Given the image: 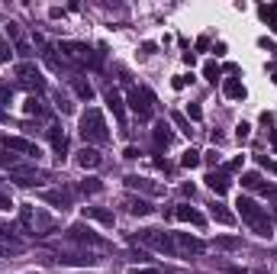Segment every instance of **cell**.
I'll return each instance as SVG.
<instances>
[{
    "instance_id": "cell-1",
    "label": "cell",
    "mask_w": 277,
    "mask_h": 274,
    "mask_svg": "<svg viewBox=\"0 0 277 274\" xmlns=\"http://www.w3.org/2000/svg\"><path fill=\"white\" fill-rule=\"evenodd\" d=\"M235 207H238V216H242V223H245L255 235H261V239H271V235H274V223H271V216H268V210L258 207L251 197H238Z\"/></svg>"
},
{
    "instance_id": "cell-2",
    "label": "cell",
    "mask_w": 277,
    "mask_h": 274,
    "mask_svg": "<svg viewBox=\"0 0 277 274\" xmlns=\"http://www.w3.org/2000/svg\"><path fill=\"white\" fill-rule=\"evenodd\" d=\"M81 139L87 142V145H106L110 142V133H106V120L97 106H87V110L81 113Z\"/></svg>"
},
{
    "instance_id": "cell-3",
    "label": "cell",
    "mask_w": 277,
    "mask_h": 274,
    "mask_svg": "<svg viewBox=\"0 0 277 274\" xmlns=\"http://www.w3.org/2000/svg\"><path fill=\"white\" fill-rule=\"evenodd\" d=\"M55 52H62V58L65 62H71V65H94V68H100V58H103V45H100V52L94 55L90 52V45H84V42H71V39H65V42H58L55 45Z\"/></svg>"
},
{
    "instance_id": "cell-4",
    "label": "cell",
    "mask_w": 277,
    "mask_h": 274,
    "mask_svg": "<svg viewBox=\"0 0 277 274\" xmlns=\"http://www.w3.org/2000/svg\"><path fill=\"white\" fill-rule=\"evenodd\" d=\"M132 242H142V245L155 248V252H164V255H177L174 232H164V229H142L132 235Z\"/></svg>"
},
{
    "instance_id": "cell-5",
    "label": "cell",
    "mask_w": 277,
    "mask_h": 274,
    "mask_svg": "<svg viewBox=\"0 0 277 274\" xmlns=\"http://www.w3.org/2000/svg\"><path fill=\"white\" fill-rule=\"evenodd\" d=\"M126 103H129V110L136 113L142 123H149V120H152V113H155V94H152L149 87H129Z\"/></svg>"
},
{
    "instance_id": "cell-6",
    "label": "cell",
    "mask_w": 277,
    "mask_h": 274,
    "mask_svg": "<svg viewBox=\"0 0 277 274\" xmlns=\"http://www.w3.org/2000/svg\"><path fill=\"white\" fill-rule=\"evenodd\" d=\"M68 242H78V245H94V248H106V242L100 239L97 232L90 229L87 223H75V226H68Z\"/></svg>"
},
{
    "instance_id": "cell-7",
    "label": "cell",
    "mask_w": 277,
    "mask_h": 274,
    "mask_svg": "<svg viewBox=\"0 0 277 274\" xmlns=\"http://www.w3.org/2000/svg\"><path fill=\"white\" fill-rule=\"evenodd\" d=\"M10 181L20 184V187H32V184L45 181V171H39L35 165H13V168H10Z\"/></svg>"
},
{
    "instance_id": "cell-8",
    "label": "cell",
    "mask_w": 277,
    "mask_h": 274,
    "mask_svg": "<svg viewBox=\"0 0 277 274\" xmlns=\"http://www.w3.org/2000/svg\"><path fill=\"white\" fill-rule=\"evenodd\" d=\"M16 78L23 81V87H26V90H35V94L45 90V78L39 75V68H35V65H26V62L16 65Z\"/></svg>"
},
{
    "instance_id": "cell-9",
    "label": "cell",
    "mask_w": 277,
    "mask_h": 274,
    "mask_svg": "<svg viewBox=\"0 0 277 274\" xmlns=\"http://www.w3.org/2000/svg\"><path fill=\"white\" fill-rule=\"evenodd\" d=\"M0 145H4L7 152H20V155H32V158H39V145L35 142H29V139H23V136H4L0 139Z\"/></svg>"
},
{
    "instance_id": "cell-10",
    "label": "cell",
    "mask_w": 277,
    "mask_h": 274,
    "mask_svg": "<svg viewBox=\"0 0 277 274\" xmlns=\"http://www.w3.org/2000/svg\"><path fill=\"white\" fill-rule=\"evenodd\" d=\"M174 245H177V255L184 252V255H200L203 248H207V242L197 239V235H190V232H174Z\"/></svg>"
},
{
    "instance_id": "cell-11",
    "label": "cell",
    "mask_w": 277,
    "mask_h": 274,
    "mask_svg": "<svg viewBox=\"0 0 277 274\" xmlns=\"http://www.w3.org/2000/svg\"><path fill=\"white\" fill-rule=\"evenodd\" d=\"M171 216L174 220H180V223H190V226H207V216H203V213L197 210V207H190V204H177L174 210H171Z\"/></svg>"
},
{
    "instance_id": "cell-12",
    "label": "cell",
    "mask_w": 277,
    "mask_h": 274,
    "mask_svg": "<svg viewBox=\"0 0 277 274\" xmlns=\"http://www.w3.org/2000/svg\"><path fill=\"white\" fill-rule=\"evenodd\" d=\"M123 181H126L129 190H142V194H152V197H161V194H164V187H161V184L149 181V177H139V174H126Z\"/></svg>"
},
{
    "instance_id": "cell-13",
    "label": "cell",
    "mask_w": 277,
    "mask_h": 274,
    "mask_svg": "<svg viewBox=\"0 0 277 274\" xmlns=\"http://www.w3.org/2000/svg\"><path fill=\"white\" fill-rule=\"evenodd\" d=\"M106 106L113 110V116H116V123H119V129L126 133V103H123V97H119V90H106Z\"/></svg>"
},
{
    "instance_id": "cell-14",
    "label": "cell",
    "mask_w": 277,
    "mask_h": 274,
    "mask_svg": "<svg viewBox=\"0 0 277 274\" xmlns=\"http://www.w3.org/2000/svg\"><path fill=\"white\" fill-rule=\"evenodd\" d=\"M81 216H84V223L94 220V223H100V226H113V223H116L113 210H106V207H84V210H81Z\"/></svg>"
},
{
    "instance_id": "cell-15",
    "label": "cell",
    "mask_w": 277,
    "mask_h": 274,
    "mask_svg": "<svg viewBox=\"0 0 277 274\" xmlns=\"http://www.w3.org/2000/svg\"><path fill=\"white\" fill-rule=\"evenodd\" d=\"M207 187L213 190V194H216V197H223V194H226V190H229V187H232V181H229V174H226L223 168H219V171H216V168H213V171L207 174Z\"/></svg>"
},
{
    "instance_id": "cell-16",
    "label": "cell",
    "mask_w": 277,
    "mask_h": 274,
    "mask_svg": "<svg viewBox=\"0 0 277 274\" xmlns=\"http://www.w3.org/2000/svg\"><path fill=\"white\" fill-rule=\"evenodd\" d=\"M55 261H62V265H84V268H90L97 258H94L90 252H62V248H58V258Z\"/></svg>"
},
{
    "instance_id": "cell-17",
    "label": "cell",
    "mask_w": 277,
    "mask_h": 274,
    "mask_svg": "<svg viewBox=\"0 0 277 274\" xmlns=\"http://www.w3.org/2000/svg\"><path fill=\"white\" fill-rule=\"evenodd\" d=\"M45 204H52L55 210H68L71 207V190H42L39 194Z\"/></svg>"
},
{
    "instance_id": "cell-18",
    "label": "cell",
    "mask_w": 277,
    "mask_h": 274,
    "mask_svg": "<svg viewBox=\"0 0 277 274\" xmlns=\"http://www.w3.org/2000/svg\"><path fill=\"white\" fill-rule=\"evenodd\" d=\"M75 161L81 165V168H100V161H103V158H100V152L94 149V145H84V149L75 155Z\"/></svg>"
},
{
    "instance_id": "cell-19",
    "label": "cell",
    "mask_w": 277,
    "mask_h": 274,
    "mask_svg": "<svg viewBox=\"0 0 277 274\" xmlns=\"http://www.w3.org/2000/svg\"><path fill=\"white\" fill-rule=\"evenodd\" d=\"M32 232H35V235H49V232H55V220L49 216V213H42L39 207H35V216H32Z\"/></svg>"
},
{
    "instance_id": "cell-20",
    "label": "cell",
    "mask_w": 277,
    "mask_h": 274,
    "mask_svg": "<svg viewBox=\"0 0 277 274\" xmlns=\"http://www.w3.org/2000/svg\"><path fill=\"white\" fill-rule=\"evenodd\" d=\"M32 216H35V207L23 204V207H20V220H16V229H20L23 235H35V232H32Z\"/></svg>"
},
{
    "instance_id": "cell-21",
    "label": "cell",
    "mask_w": 277,
    "mask_h": 274,
    "mask_svg": "<svg viewBox=\"0 0 277 274\" xmlns=\"http://www.w3.org/2000/svg\"><path fill=\"white\" fill-rule=\"evenodd\" d=\"M152 139H155V149H168V145H171V126H168L164 120H161V123H155Z\"/></svg>"
},
{
    "instance_id": "cell-22",
    "label": "cell",
    "mask_w": 277,
    "mask_h": 274,
    "mask_svg": "<svg viewBox=\"0 0 277 274\" xmlns=\"http://www.w3.org/2000/svg\"><path fill=\"white\" fill-rule=\"evenodd\" d=\"M49 139H52L55 155H58V158H65V155H68V139H65V133H62L58 126H49Z\"/></svg>"
},
{
    "instance_id": "cell-23",
    "label": "cell",
    "mask_w": 277,
    "mask_h": 274,
    "mask_svg": "<svg viewBox=\"0 0 277 274\" xmlns=\"http://www.w3.org/2000/svg\"><path fill=\"white\" fill-rule=\"evenodd\" d=\"M123 207L132 213V216H149V213H152V207H149L142 197H126V200H123Z\"/></svg>"
},
{
    "instance_id": "cell-24",
    "label": "cell",
    "mask_w": 277,
    "mask_h": 274,
    "mask_svg": "<svg viewBox=\"0 0 277 274\" xmlns=\"http://www.w3.org/2000/svg\"><path fill=\"white\" fill-rule=\"evenodd\" d=\"M71 90H75L84 103L94 100V87H90V81H84V78H71Z\"/></svg>"
},
{
    "instance_id": "cell-25",
    "label": "cell",
    "mask_w": 277,
    "mask_h": 274,
    "mask_svg": "<svg viewBox=\"0 0 277 274\" xmlns=\"http://www.w3.org/2000/svg\"><path fill=\"white\" fill-rule=\"evenodd\" d=\"M210 216H213L216 223H223V226H232V223H235V213H229L223 204H216V200L210 204Z\"/></svg>"
},
{
    "instance_id": "cell-26",
    "label": "cell",
    "mask_w": 277,
    "mask_h": 274,
    "mask_svg": "<svg viewBox=\"0 0 277 274\" xmlns=\"http://www.w3.org/2000/svg\"><path fill=\"white\" fill-rule=\"evenodd\" d=\"M223 94H226L229 100H242V97H245V84H242L238 78H229L226 84H223Z\"/></svg>"
},
{
    "instance_id": "cell-27",
    "label": "cell",
    "mask_w": 277,
    "mask_h": 274,
    "mask_svg": "<svg viewBox=\"0 0 277 274\" xmlns=\"http://www.w3.org/2000/svg\"><path fill=\"white\" fill-rule=\"evenodd\" d=\"M216 248L235 252V248H242V239H235V235H219V239H216Z\"/></svg>"
},
{
    "instance_id": "cell-28",
    "label": "cell",
    "mask_w": 277,
    "mask_h": 274,
    "mask_svg": "<svg viewBox=\"0 0 277 274\" xmlns=\"http://www.w3.org/2000/svg\"><path fill=\"white\" fill-rule=\"evenodd\" d=\"M203 78H207L210 84H216V81L223 78V68L216 65V62H207V65H203Z\"/></svg>"
},
{
    "instance_id": "cell-29",
    "label": "cell",
    "mask_w": 277,
    "mask_h": 274,
    "mask_svg": "<svg viewBox=\"0 0 277 274\" xmlns=\"http://www.w3.org/2000/svg\"><path fill=\"white\" fill-rule=\"evenodd\" d=\"M23 110H26L29 116H42V113H45V106H42V100H39V97H26Z\"/></svg>"
},
{
    "instance_id": "cell-30",
    "label": "cell",
    "mask_w": 277,
    "mask_h": 274,
    "mask_svg": "<svg viewBox=\"0 0 277 274\" xmlns=\"http://www.w3.org/2000/svg\"><path fill=\"white\" fill-rule=\"evenodd\" d=\"M200 161H203V158H200V152H197V149H187L184 155H180V165H184V168H197Z\"/></svg>"
},
{
    "instance_id": "cell-31",
    "label": "cell",
    "mask_w": 277,
    "mask_h": 274,
    "mask_svg": "<svg viewBox=\"0 0 277 274\" xmlns=\"http://www.w3.org/2000/svg\"><path fill=\"white\" fill-rule=\"evenodd\" d=\"M78 190H81V194H100L103 184L97 181V177H87V181H81V184H78Z\"/></svg>"
},
{
    "instance_id": "cell-32",
    "label": "cell",
    "mask_w": 277,
    "mask_h": 274,
    "mask_svg": "<svg viewBox=\"0 0 277 274\" xmlns=\"http://www.w3.org/2000/svg\"><path fill=\"white\" fill-rule=\"evenodd\" d=\"M171 123H174V126H177V129H180V133H184V136H190V133H194V129H190V120H187L184 113H177V110L171 113Z\"/></svg>"
},
{
    "instance_id": "cell-33",
    "label": "cell",
    "mask_w": 277,
    "mask_h": 274,
    "mask_svg": "<svg viewBox=\"0 0 277 274\" xmlns=\"http://www.w3.org/2000/svg\"><path fill=\"white\" fill-rule=\"evenodd\" d=\"M55 106H58L62 113H71V110H75V103H71V97H68V94H62V90H55Z\"/></svg>"
},
{
    "instance_id": "cell-34",
    "label": "cell",
    "mask_w": 277,
    "mask_h": 274,
    "mask_svg": "<svg viewBox=\"0 0 277 274\" xmlns=\"http://www.w3.org/2000/svg\"><path fill=\"white\" fill-rule=\"evenodd\" d=\"M264 181H261V174H255V171H248V174H242V187H248V190H258Z\"/></svg>"
},
{
    "instance_id": "cell-35",
    "label": "cell",
    "mask_w": 277,
    "mask_h": 274,
    "mask_svg": "<svg viewBox=\"0 0 277 274\" xmlns=\"http://www.w3.org/2000/svg\"><path fill=\"white\" fill-rule=\"evenodd\" d=\"M187 120H194V123H200L203 120V110H200V103H187Z\"/></svg>"
},
{
    "instance_id": "cell-36",
    "label": "cell",
    "mask_w": 277,
    "mask_h": 274,
    "mask_svg": "<svg viewBox=\"0 0 277 274\" xmlns=\"http://www.w3.org/2000/svg\"><path fill=\"white\" fill-rule=\"evenodd\" d=\"M190 81H194L190 75H174V78H171V87H174V90H184V87L190 84Z\"/></svg>"
},
{
    "instance_id": "cell-37",
    "label": "cell",
    "mask_w": 277,
    "mask_h": 274,
    "mask_svg": "<svg viewBox=\"0 0 277 274\" xmlns=\"http://www.w3.org/2000/svg\"><path fill=\"white\" fill-rule=\"evenodd\" d=\"M10 55H13V49H10V42L4 39V35H0V65L10 62Z\"/></svg>"
},
{
    "instance_id": "cell-38",
    "label": "cell",
    "mask_w": 277,
    "mask_h": 274,
    "mask_svg": "<svg viewBox=\"0 0 277 274\" xmlns=\"http://www.w3.org/2000/svg\"><path fill=\"white\" fill-rule=\"evenodd\" d=\"M16 52H20L23 58H32V55H35V52H32V45H29L26 39H16Z\"/></svg>"
},
{
    "instance_id": "cell-39",
    "label": "cell",
    "mask_w": 277,
    "mask_h": 274,
    "mask_svg": "<svg viewBox=\"0 0 277 274\" xmlns=\"http://www.w3.org/2000/svg\"><path fill=\"white\" fill-rule=\"evenodd\" d=\"M248 136H251V126H248V123H238V126H235V139H238V142H248Z\"/></svg>"
},
{
    "instance_id": "cell-40",
    "label": "cell",
    "mask_w": 277,
    "mask_h": 274,
    "mask_svg": "<svg viewBox=\"0 0 277 274\" xmlns=\"http://www.w3.org/2000/svg\"><path fill=\"white\" fill-rule=\"evenodd\" d=\"M242 165H245V155H235V158L229 161V165H226L223 171H226V174H229V171H238V168H242Z\"/></svg>"
},
{
    "instance_id": "cell-41",
    "label": "cell",
    "mask_w": 277,
    "mask_h": 274,
    "mask_svg": "<svg viewBox=\"0 0 277 274\" xmlns=\"http://www.w3.org/2000/svg\"><path fill=\"white\" fill-rule=\"evenodd\" d=\"M13 207H16V204H13V197L0 190V210H13Z\"/></svg>"
},
{
    "instance_id": "cell-42",
    "label": "cell",
    "mask_w": 277,
    "mask_h": 274,
    "mask_svg": "<svg viewBox=\"0 0 277 274\" xmlns=\"http://www.w3.org/2000/svg\"><path fill=\"white\" fill-rule=\"evenodd\" d=\"M258 190H261L264 197H271V200H277V184H261Z\"/></svg>"
},
{
    "instance_id": "cell-43",
    "label": "cell",
    "mask_w": 277,
    "mask_h": 274,
    "mask_svg": "<svg viewBox=\"0 0 277 274\" xmlns=\"http://www.w3.org/2000/svg\"><path fill=\"white\" fill-rule=\"evenodd\" d=\"M258 165H261V168H268L271 174H277V161H268L264 155H258Z\"/></svg>"
},
{
    "instance_id": "cell-44",
    "label": "cell",
    "mask_w": 277,
    "mask_h": 274,
    "mask_svg": "<svg viewBox=\"0 0 277 274\" xmlns=\"http://www.w3.org/2000/svg\"><path fill=\"white\" fill-rule=\"evenodd\" d=\"M10 97H13V90H10L7 84H0V103H10Z\"/></svg>"
},
{
    "instance_id": "cell-45",
    "label": "cell",
    "mask_w": 277,
    "mask_h": 274,
    "mask_svg": "<svg viewBox=\"0 0 277 274\" xmlns=\"http://www.w3.org/2000/svg\"><path fill=\"white\" fill-rule=\"evenodd\" d=\"M203 161H207V165H216V161H219V155H216V149H210L207 155H203Z\"/></svg>"
},
{
    "instance_id": "cell-46",
    "label": "cell",
    "mask_w": 277,
    "mask_h": 274,
    "mask_svg": "<svg viewBox=\"0 0 277 274\" xmlns=\"http://www.w3.org/2000/svg\"><path fill=\"white\" fill-rule=\"evenodd\" d=\"M123 158H139V149L136 145H126L123 149Z\"/></svg>"
},
{
    "instance_id": "cell-47",
    "label": "cell",
    "mask_w": 277,
    "mask_h": 274,
    "mask_svg": "<svg viewBox=\"0 0 277 274\" xmlns=\"http://www.w3.org/2000/svg\"><path fill=\"white\" fill-rule=\"evenodd\" d=\"M197 49H200V52L210 49V35H200V39H197Z\"/></svg>"
},
{
    "instance_id": "cell-48",
    "label": "cell",
    "mask_w": 277,
    "mask_h": 274,
    "mask_svg": "<svg viewBox=\"0 0 277 274\" xmlns=\"http://www.w3.org/2000/svg\"><path fill=\"white\" fill-rule=\"evenodd\" d=\"M142 52H145V55H155V52H158V45H155V42H142Z\"/></svg>"
},
{
    "instance_id": "cell-49",
    "label": "cell",
    "mask_w": 277,
    "mask_h": 274,
    "mask_svg": "<svg viewBox=\"0 0 277 274\" xmlns=\"http://www.w3.org/2000/svg\"><path fill=\"white\" fill-rule=\"evenodd\" d=\"M129 274H161L158 268H136V271H129Z\"/></svg>"
},
{
    "instance_id": "cell-50",
    "label": "cell",
    "mask_w": 277,
    "mask_h": 274,
    "mask_svg": "<svg viewBox=\"0 0 277 274\" xmlns=\"http://www.w3.org/2000/svg\"><path fill=\"white\" fill-rule=\"evenodd\" d=\"M213 52H216V58L226 55V42H216V45H213Z\"/></svg>"
},
{
    "instance_id": "cell-51",
    "label": "cell",
    "mask_w": 277,
    "mask_h": 274,
    "mask_svg": "<svg viewBox=\"0 0 277 274\" xmlns=\"http://www.w3.org/2000/svg\"><path fill=\"white\" fill-rule=\"evenodd\" d=\"M0 165H10V168H13V155H4V152H0Z\"/></svg>"
},
{
    "instance_id": "cell-52",
    "label": "cell",
    "mask_w": 277,
    "mask_h": 274,
    "mask_svg": "<svg viewBox=\"0 0 277 274\" xmlns=\"http://www.w3.org/2000/svg\"><path fill=\"white\" fill-rule=\"evenodd\" d=\"M268 26H271V32L277 35V16H271V23H268Z\"/></svg>"
},
{
    "instance_id": "cell-53",
    "label": "cell",
    "mask_w": 277,
    "mask_h": 274,
    "mask_svg": "<svg viewBox=\"0 0 277 274\" xmlns=\"http://www.w3.org/2000/svg\"><path fill=\"white\" fill-rule=\"evenodd\" d=\"M271 142H274V149H277V129H271Z\"/></svg>"
}]
</instances>
